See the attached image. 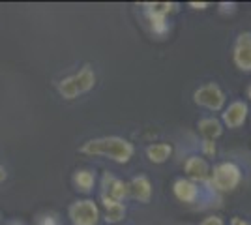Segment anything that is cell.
<instances>
[{
  "label": "cell",
  "instance_id": "1",
  "mask_svg": "<svg viewBox=\"0 0 251 225\" xmlns=\"http://www.w3.org/2000/svg\"><path fill=\"white\" fill-rule=\"evenodd\" d=\"M79 152L86 156H103L115 163H127L135 154V147L124 137L107 135V137H96L83 143Z\"/></svg>",
  "mask_w": 251,
  "mask_h": 225
},
{
  "label": "cell",
  "instance_id": "2",
  "mask_svg": "<svg viewBox=\"0 0 251 225\" xmlns=\"http://www.w3.org/2000/svg\"><path fill=\"white\" fill-rule=\"evenodd\" d=\"M96 72L90 66H83L79 72L68 75L58 83V92L64 100H77L96 86Z\"/></svg>",
  "mask_w": 251,
  "mask_h": 225
},
{
  "label": "cell",
  "instance_id": "3",
  "mask_svg": "<svg viewBox=\"0 0 251 225\" xmlns=\"http://www.w3.org/2000/svg\"><path fill=\"white\" fill-rule=\"evenodd\" d=\"M242 178V169L234 161H221L210 171L208 182L216 193H232L240 186Z\"/></svg>",
  "mask_w": 251,
  "mask_h": 225
},
{
  "label": "cell",
  "instance_id": "4",
  "mask_svg": "<svg viewBox=\"0 0 251 225\" xmlns=\"http://www.w3.org/2000/svg\"><path fill=\"white\" fill-rule=\"evenodd\" d=\"M193 101H195V105L206 109V111L218 113L225 107L227 96L218 83H204L193 92Z\"/></svg>",
  "mask_w": 251,
  "mask_h": 225
},
{
  "label": "cell",
  "instance_id": "5",
  "mask_svg": "<svg viewBox=\"0 0 251 225\" xmlns=\"http://www.w3.org/2000/svg\"><path fill=\"white\" fill-rule=\"evenodd\" d=\"M68 218L74 225H98L100 208L92 199H79L70 204Z\"/></svg>",
  "mask_w": 251,
  "mask_h": 225
},
{
  "label": "cell",
  "instance_id": "6",
  "mask_svg": "<svg viewBox=\"0 0 251 225\" xmlns=\"http://www.w3.org/2000/svg\"><path fill=\"white\" fill-rule=\"evenodd\" d=\"M232 62L244 72L251 74V32H240L232 43Z\"/></svg>",
  "mask_w": 251,
  "mask_h": 225
},
{
  "label": "cell",
  "instance_id": "7",
  "mask_svg": "<svg viewBox=\"0 0 251 225\" xmlns=\"http://www.w3.org/2000/svg\"><path fill=\"white\" fill-rule=\"evenodd\" d=\"M248 117H250V105H248V101L234 100L221 113V124L227 126L229 129H236L246 124Z\"/></svg>",
  "mask_w": 251,
  "mask_h": 225
},
{
  "label": "cell",
  "instance_id": "8",
  "mask_svg": "<svg viewBox=\"0 0 251 225\" xmlns=\"http://www.w3.org/2000/svg\"><path fill=\"white\" fill-rule=\"evenodd\" d=\"M210 163L204 160V156H197V154H191L184 161V173H186V178L195 184H204L210 180Z\"/></svg>",
  "mask_w": 251,
  "mask_h": 225
},
{
  "label": "cell",
  "instance_id": "9",
  "mask_svg": "<svg viewBox=\"0 0 251 225\" xmlns=\"http://www.w3.org/2000/svg\"><path fill=\"white\" fill-rule=\"evenodd\" d=\"M173 193L180 203L195 204L202 197V184H195L186 176H180L173 182Z\"/></svg>",
  "mask_w": 251,
  "mask_h": 225
},
{
  "label": "cell",
  "instance_id": "10",
  "mask_svg": "<svg viewBox=\"0 0 251 225\" xmlns=\"http://www.w3.org/2000/svg\"><path fill=\"white\" fill-rule=\"evenodd\" d=\"M101 195L111 197L113 201H118V203H124L126 199L129 197L127 182L116 178L115 175H111L109 171L103 173V178H101Z\"/></svg>",
  "mask_w": 251,
  "mask_h": 225
},
{
  "label": "cell",
  "instance_id": "11",
  "mask_svg": "<svg viewBox=\"0 0 251 225\" xmlns=\"http://www.w3.org/2000/svg\"><path fill=\"white\" fill-rule=\"evenodd\" d=\"M127 188H129V197H133L139 203H150L152 199V182L150 178L145 176V175H139V176H133L129 182H127Z\"/></svg>",
  "mask_w": 251,
  "mask_h": 225
},
{
  "label": "cell",
  "instance_id": "12",
  "mask_svg": "<svg viewBox=\"0 0 251 225\" xmlns=\"http://www.w3.org/2000/svg\"><path fill=\"white\" fill-rule=\"evenodd\" d=\"M101 204L105 208V222L111 225H120V222L126 218V204L113 201L111 197L101 195Z\"/></svg>",
  "mask_w": 251,
  "mask_h": 225
},
{
  "label": "cell",
  "instance_id": "13",
  "mask_svg": "<svg viewBox=\"0 0 251 225\" xmlns=\"http://www.w3.org/2000/svg\"><path fill=\"white\" fill-rule=\"evenodd\" d=\"M197 129H199V133L202 135V139H208V141H216L223 135V124H221V120H218V118L214 117L201 118L199 122H197Z\"/></svg>",
  "mask_w": 251,
  "mask_h": 225
},
{
  "label": "cell",
  "instance_id": "14",
  "mask_svg": "<svg viewBox=\"0 0 251 225\" xmlns=\"http://www.w3.org/2000/svg\"><path fill=\"white\" fill-rule=\"evenodd\" d=\"M145 17H147L148 25H150L152 34L163 38V36H167V34L171 32V21H169V17L159 15V13H154V11H147V10H145Z\"/></svg>",
  "mask_w": 251,
  "mask_h": 225
},
{
  "label": "cell",
  "instance_id": "15",
  "mask_svg": "<svg viewBox=\"0 0 251 225\" xmlns=\"http://www.w3.org/2000/svg\"><path fill=\"white\" fill-rule=\"evenodd\" d=\"M173 156V147L169 143H152L147 147V158L152 163H165Z\"/></svg>",
  "mask_w": 251,
  "mask_h": 225
},
{
  "label": "cell",
  "instance_id": "16",
  "mask_svg": "<svg viewBox=\"0 0 251 225\" xmlns=\"http://www.w3.org/2000/svg\"><path fill=\"white\" fill-rule=\"evenodd\" d=\"M74 184L81 193H90L94 190L96 173L92 169H77L74 175Z\"/></svg>",
  "mask_w": 251,
  "mask_h": 225
},
{
  "label": "cell",
  "instance_id": "17",
  "mask_svg": "<svg viewBox=\"0 0 251 225\" xmlns=\"http://www.w3.org/2000/svg\"><path fill=\"white\" fill-rule=\"evenodd\" d=\"M147 11H154V13H159V15H173L178 11V4L175 2H148V4H143Z\"/></svg>",
  "mask_w": 251,
  "mask_h": 225
},
{
  "label": "cell",
  "instance_id": "18",
  "mask_svg": "<svg viewBox=\"0 0 251 225\" xmlns=\"http://www.w3.org/2000/svg\"><path fill=\"white\" fill-rule=\"evenodd\" d=\"M236 10H238L236 2H220L218 4V11H220L221 15H232Z\"/></svg>",
  "mask_w": 251,
  "mask_h": 225
},
{
  "label": "cell",
  "instance_id": "19",
  "mask_svg": "<svg viewBox=\"0 0 251 225\" xmlns=\"http://www.w3.org/2000/svg\"><path fill=\"white\" fill-rule=\"evenodd\" d=\"M201 147H202V154L204 156H216V141H208V139H202L201 141Z\"/></svg>",
  "mask_w": 251,
  "mask_h": 225
},
{
  "label": "cell",
  "instance_id": "20",
  "mask_svg": "<svg viewBox=\"0 0 251 225\" xmlns=\"http://www.w3.org/2000/svg\"><path fill=\"white\" fill-rule=\"evenodd\" d=\"M40 225H60V220L56 214H45L40 220Z\"/></svg>",
  "mask_w": 251,
  "mask_h": 225
},
{
  "label": "cell",
  "instance_id": "21",
  "mask_svg": "<svg viewBox=\"0 0 251 225\" xmlns=\"http://www.w3.org/2000/svg\"><path fill=\"white\" fill-rule=\"evenodd\" d=\"M199 225H225V222H223V218L221 216H208V218H204L202 222H201Z\"/></svg>",
  "mask_w": 251,
  "mask_h": 225
},
{
  "label": "cell",
  "instance_id": "22",
  "mask_svg": "<svg viewBox=\"0 0 251 225\" xmlns=\"http://www.w3.org/2000/svg\"><path fill=\"white\" fill-rule=\"evenodd\" d=\"M210 4L208 2H188V8H191V10H201L204 11L206 8H208Z\"/></svg>",
  "mask_w": 251,
  "mask_h": 225
},
{
  "label": "cell",
  "instance_id": "23",
  "mask_svg": "<svg viewBox=\"0 0 251 225\" xmlns=\"http://www.w3.org/2000/svg\"><path fill=\"white\" fill-rule=\"evenodd\" d=\"M230 225H251L248 220H244V218H240V216H234L232 220H230Z\"/></svg>",
  "mask_w": 251,
  "mask_h": 225
},
{
  "label": "cell",
  "instance_id": "24",
  "mask_svg": "<svg viewBox=\"0 0 251 225\" xmlns=\"http://www.w3.org/2000/svg\"><path fill=\"white\" fill-rule=\"evenodd\" d=\"M6 176H8V173H6V169H4L2 165H0V184L6 180Z\"/></svg>",
  "mask_w": 251,
  "mask_h": 225
},
{
  "label": "cell",
  "instance_id": "25",
  "mask_svg": "<svg viewBox=\"0 0 251 225\" xmlns=\"http://www.w3.org/2000/svg\"><path fill=\"white\" fill-rule=\"evenodd\" d=\"M248 98H250V101H251V85L248 86Z\"/></svg>",
  "mask_w": 251,
  "mask_h": 225
},
{
  "label": "cell",
  "instance_id": "26",
  "mask_svg": "<svg viewBox=\"0 0 251 225\" xmlns=\"http://www.w3.org/2000/svg\"><path fill=\"white\" fill-rule=\"evenodd\" d=\"M13 225H17V224H13Z\"/></svg>",
  "mask_w": 251,
  "mask_h": 225
},
{
  "label": "cell",
  "instance_id": "27",
  "mask_svg": "<svg viewBox=\"0 0 251 225\" xmlns=\"http://www.w3.org/2000/svg\"><path fill=\"white\" fill-rule=\"evenodd\" d=\"M120 225H122V224H120Z\"/></svg>",
  "mask_w": 251,
  "mask_h": 225
}]
</instances>
